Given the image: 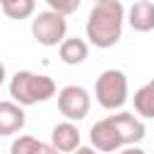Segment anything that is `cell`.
Wrapping results in <instances>:
<instances>
[{"label":"cell","instance_id":"6da1fadb","mask_svg":"<svg viewBox=\"0 0 154 154\" xmlns=\"http://www.w3.org/2000/svg\"><path fill=\"white\" fill-rule=\"evenodd\" d=\"M125 24V7L120 0L94 2L87 17V38L96 48H111L120 41Z\"/></svg>","mask_w":154,"mask_h":154},{"label":"cell","instance_id":"7a4b0ae2","mask_svg":"<svg viewBox=\"0 0 154 154\" xmlns=\"http://www.w3.org/2000/svg\"><path fill=\"white\" fill-rule=\"evenodd\" d=\"M10 96L14 103L24 106H34V103H43L48 99L55 96L58 87L53 82V77L41 75V72H31V70H19L10 77Z\"/></svg>","mask_w":154,"mask_h":154},{"label":"cell","instance_id":"3957f363","mask_svg":"<svg viewBox=\"0 0 154 154\" xmlns=\"http://www.w3.org/2000/svg\"><path fill=\"white\" fill-rule=\"evenodd\" d=\"M94 94L99 106H103L106 111H118L128 103V75L123 70L108 67L96 77L94 84Z\"/></svg>","mask_w":154,"mask_h":154},{"label":"cell","instance_id":"277c9868","mask_svg":"<svg viewBox=\"0 0 154 154\" xmlns=\"http://www.w3.org/2000/svg\"><path fill=\"white\" fill-rule=\"evenodd\" d=\"M31 36L36 43H41L46 48L60 46L67 38V19L53 10H43L38 14H34V19H31Z\"/></svg>","mask_w":154,"mask_h":154},{"label":"cell","instance_id":"5b68a950","mask_svg":"<svg viewBox=\"0 0 154 154\" xmlns=\"http://www.w3.org/2000/svg\"><path fill=\"white\" fill-rule=\"evenodd\" d=\"M89 108H91V96L84 87L67 84L58 91V111L65 116V120L79 123L89 116Z\"/></svg>","mask_w":154,"mask_h":154},{"label":"cell","instance_id":"8992f818","mask_svg":"<svg viewBox=\"0 0 154 154\" xmlns=\"http://www.w3.org/2000/svg\"><path fill=\"white\" fill-rule=\"evenodd\" d=\"M108 118H111V123H113V128H116L123 147H132V144H137V142L144 140L147 128H144V120H142L140 116L128 113V111H120V113L108 116Z\"/></svg>","mask_w":154,"mask_h":154},{"label":"cell","instance_id":"52a82bcc","mask_svg":"<svg viewBox=\"0 0 154 154\" xmlns=\"http://www.w3.org/2000/svg\"><path fill=\"white\" fill-rule=\"evenodd\" d=\"M89 142H91V147L96 152H118L123 147L111 118H101L89 128Z\"/></svg>","mask_w":154,"mask_h":154},{"label":"cell","instance_id":"ba28073f","mask_svg":"<svg viewBox=\"0 0 154 154\" xmlns=\"http://www.w3.org/2000/svg\"><path fill=\"white\" fill-rule=\"evenodd\" d=\"M82 142V135H79V128L70 120H63L53 128L51 132V144L60 152V154H72Z\"/></svg>","mask_w":154,"mask_h":154},{"label":"cell","instance_id":"9c48e42d","mask_svg":"<svg viewBox=\"0 0 154 154\" xmlns=\"http://www.w3.org/2000/svg\"><path fill=\"white\" fill-rule=\"evenodd\" d=\"M125 22L140 31V34H147L154 29V2L152 0H137L130 5V10L125 12Z\"/></svg>","mask_w":154,"mask_h":154},{"label":"cell","instance_id":"30bf717a","mask_svg":"<svg viewBox=\"0 0 154 154\" xmlns=\"http://www.w3.org/2000/svg\"><path fill=\"white\" fill-rule=\"evenodd\" d=\"M26 123V113L19 103L10 101H0V137L5 135H17Z\"/></svg>","mask_w":154,"mask_h":154},{"label":"cell","instance_id":"8fae6325","mask_svg":"<svg viewBox=\"0 0 154 154\" xmlns=\"http://www.w3.org/2000/svg\"><path fill=\"white\" fill-rule=\"evenodd\" d=\"M58 55H60V60L65 65H82L87 60V55H89V43L84 38L70 36L58 46Z\"/></svg>","mask_w":154,"mask_h":154},{"label":"cell","instance_id":"7c38bea8","mask_svg":"<svg viewBox=\"0 0 154 154\" xmlns=\"http://www.w3.org/2000/svg\"><path fill=\"white\" fill-rule=\"evenodd\" d=\"M132 101H135V111H137L140 118L154 120V79H149L147 84H142L135 91Z\"/></svg>","mask_w":154,"mask_h":154},{"label":"cell","instance_id":"4fadbf2b","mask_svg":"<svg viewBox=\"0 0 154 154\" xmlns=\"http://www.w3.org/2000/svg\"><path fill=\"white\" fill-rule=\"evenodd\" d=\"M2 12L10 19H29L36 12V0H12V2L2 5Z\"/></svg>","mask_w":154,"mask_h":154},{"label":"cell","instance_id":"5bb4252c","mask_svg":"<svg viewBox=\"0 0 154 154\" xmlns=\"http://www.w3.org/2000/svg\"><path fill=\"white\" fill-rule=\"evenodd\" d=\"M46 5H48V10H53V12L63 14V17H67V14H72V12L79 10L82 0H46Z\"/></svg>","mask_w":154,"mask_h":154},{"label":"cell","instance_id":"9a60e30c","mask_svg":"<svg viewBox=\"0 0 154 154\" xmlns=\"http://www.w3.org/2000/svg\"><path fill=\"white\" fill-rule=\"evenodd\" d=\"M29 154H60V152H58L53 144H46V142H41V140H34Z\"/></svg>","mask_w":154,"mask_h":154},{"label":"cell","instance_id":"2e32d148","mask_svg":"<svg viewBox=\"0 0 154 154\" xmlns=\"http://www.w3.org/2000/svg\"><path fill=\"white\" fill-rule=\"evenodd\" d=\"M72 154H99V152H96V149H94L91 144H89V147H82V144H79V147H77V149L72 152Z\"/></svg>","mask_w":154,"mask_h":154},{"label":"cell","instance_id":"e0dca14e","mask_svg":"<svg viewBox=\"0 0 154 154\" xmlns=\"http://www.w3.org/2000/svg\"><path fill=\"white\" fill-rule=\"evenodd\" d=\"M118 154H147V152H144V149H140V147H135V144H132V147H125V149H120V152H118Z\"/></svg>","mask_w":154,"mask_h":154},{"label":"cell","instance_id":"ac0fdd59","mask_svg":"<svg viewBox=\"0 0 154 154\" xmlns=\"http://www.w3.org/2000/svg\"><path fill=\"white\" fill-rule=\"evenodd\" d=\"M5 77H7V72H5V65H2V60H0V87L5 84Z\"/></svg>","mask_w":154,"mask_h":154},{"label":"cell","instance_id":"d6986e66","mask_svg":"<svg viewBox=\"0 0 154 154\" xmlns=\"http://www.w3.org/2000/svg\"><path fill=\"white\" fill-rule=\"evenodd\" d=\"M7 2H12V0H0V7H2V5H7Z\"/></svg>","mask_w":154,"mask_h":154},{"label":"cell","instance_id":"ffe728a7","mask_svg":"<svg viewBox=\"0 0 154 154\" xmlns=\"http://www.w3.org/2000/svg\"><path fill=\"white\" fill-rule=\"evenodd\" d=\"M94 2H103V0H94Z\"/></svg>","mask_w":154,"mask_h":154}]
</instances>
